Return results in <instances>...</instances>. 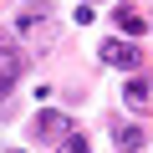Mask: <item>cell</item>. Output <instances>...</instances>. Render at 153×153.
<instances>
[{"label": "cell", "mask_w": 153, "mask_h": 153, "mask_svg": "<svg viewBox=\"0 0 153 153\" xmlns=\"http://www.w3.org/2000/svg\"><path fill=\"white\" fill-rule=\"evenodd\" d=\"M112 143H117L123 153H128V148L138 153V148H143V128H138V123H112Z\"/></svg>", "instance_id": "52a82bcc"}, {"label": "cell", "mask_w": 153, "mask_h": 153, "mask_svg": "<svg viewBox=\"0 0 153 153\" xmlns=\"http://www.w3.org/2000/svg\"><path fill=\"white\" fill-rule=\"evenodd\" d=\"M56 153H92V148H87V138H82V133H66V138L56 143Z\"/></svg>", "instance_id": "ba28073f"}, {"label": "cell", "mask_w": 153, "mask_h": 153, "mask_svg": "<svg viewBox=\"0 0 153 153\" xmlns=\"http://www.w3.org/2000/svg\"><path fill=\"white\" fill-rule=\"evenodd\" d=\"M16 31H26V36H51V26H46V10H41V5L21 10V16H16Z\"/></svg>", "instance_id": "5b68a950"}, {"label": "cell", "mask_w": 153, "mask_h": 153, "mask_svg": "<svg viewBox=\"0 0 153 153\" xmlns=\"http://www.w3.org/2000/svg\"><path fill=\"white\" fill-rule=\"evenodd\" d=\"M123 102H128L133 112H153V82H148V76H128Z\"/></svg>", "instance_id": "277c9868"}, {"label": "cell", "mask_w": 153, "mask_h": 153, "mask_svg": "<svg viewBox=\"0 0 153 153\" xmlns=\"http://www.w3.org/2000/svg\"><path fill=\"white\" fill-rule=\"evenodd\" d=\"M112 21H117V31H123V36H143V31H148V21H143L133 5H117V10H112Z\"/></svg>", "instance_id": "8992f818"}, {"label": "cell", "mask_w": 153, "mask_h": 153, "mask_svg": "<svg viewBox=\"0 0 153 153\" xmlns=\"http://www.w3.org/2000/svg\"><path fill=\"white\" fill-rule=\"evenodd\" d=\"M21 71H26V61H21V51H16V46H0V102L10 97V87L21 82Z\"/></svg>", "instance_id": "3957f363"}, {"label": "cell", "mask_w": 153, "mask_h": 153, "mask_svg": "<svg viewBox=\"0 0 153 153\" xmlns=\"http://www.w3.org/2000/svg\"><path fill=\"white\" fill-rule=\"evenodd\" d=\"M66 133H76L66 112H56V107H46V112L36 117V138H41V143H61Z\"/></svg>", "instance_id": "7a4b0ae2"}, {"label": "cell", "mask_w": 153, "mask_h": 153, "mask_svg": "<svg viewBox=\"0 0 153 153\" xmlns=\"http://www.w3.org/2000/svg\"><path fill=\"white\" fill-rule=\"evenodd\" d=\"M102 61H107V66H117V71H138L143 51H138V46H128L123 36H112V41H102Z\"/></svg>", "instance_id": "6da1fadb"}]
</instances>
